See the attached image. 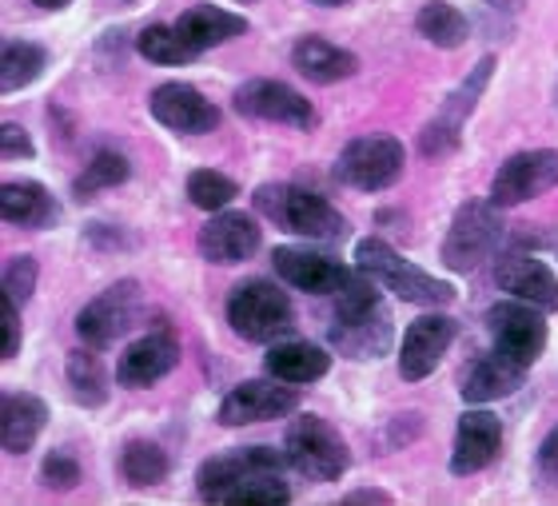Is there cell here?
I'll return each instance as SVG.
<instances>
[{
    "mask_svg": "<svg viewBox=\"0 0 558 506\" xmlns=\"http://www.w3.org/2000/svg\"><path fill=\"white\" fill-rule=\"evenodd\" d=\"M33 156H36V144L21 124L9 120V124L0 128V160H33Z\"/></svg>",
    "mask_w": 558,
    "mask_h": 506,
    "instance_id": "cell-39",
    "label": "cell"
},
{
    "mask_svg": "<svg viewBox=\"0 0 558 506\" xmlns=\"http://www.w3.org/2000/svg\"><path fill=\"white\" fill-rule=\"evenodd\" d=\"M495 284L514 300L535 303L543 311H558V276L538 255L531 252H502L495 267Z\"/></svg>",
    "mask_w": 558,
    "mask_h": 506,
    "instance_id": "cell-21",
    "label": "cell"
},
{
    "mask_svg": "<svg viewBox=\"0 0 558 506\" xmlns=\"http://www.w3.org/2000/svg\"><path fill=\"white\" fill-rule=\"evenodd\" d=\"M535 483L543 491H558V423L547 431V438L538 443L535 455Z\"/></svg>",
    "mask_w": 558,
    "mask_h": 506,
    "instance_id": "cell-38",
    "label": "cell"
},
{
    "mask_svg": "<svg viewBox=\"0 0 558 506\" xmlns=\"http://www.w3.org/2000/svg\"><path fill=\"white\" fill-rule=\"evenodd\" d=\"M148 112L156 124L172 128L180 136H204V132L220 128V108L184 81H168L160 88H151Z\"/></svg>",
    "mask_w": 558,
    "mask_h": 506,
    "instance_id": "cell-15",
    "label": "cell"
},
{
    "mask_svg": "<svg viewBox=\"0 0 558 506\" xmlns=\"http://www.w3.org/2000/svg\"><path fill=\"white\" fill-rule=\"evenodd\" d=\"M235 196H240V184H235L232 176L216 172V168H196V172L187 176V200L199 212H223Z\"/></svg>",
    "mask_w": 558,
    "mask_h": 506,
    "instance_id": "cell-34",
    "label": "cell"
},
{
    "mask_svg": "<svg viewBox=\"0 0 558 506\" xmlns=\"http://www.w3.org/2000/svg\"><path fill=\"white\" fill-rule=\"evenodd\" d=\"M235 112L252 116V120H268V124H291L300 132L315 128V108L303 93H295L283 81H247L235 88Z\"/></svg>",
    "mask_w": 558,
    "mask_h": 506,
    "instance_id": "cell-14",
    "label": "cell"
},
{
    "mask_svg": "<svg viewBox=\"0 0 558 506\" xmlns=\"http://www.w3.org/2000/svg\"><path fill=\"white\" fill-rule=\"evenodd\" d=\"M48 423V403L33 391H9L0 399V443L9 455H24L33 450Z\"/></svg>",
    "mask_w": 558,
    "mask_h": 506,
    "instance_id": "cell-24",
    "label": "cell"
},
{
    "mask_svg": "<svg viewBox=\"0 0 558 506\" xmlns=\"http://www.w3.org/2000/svg\"><path fill=\"white\" fill-rule=\"evenodd\" d=\"M271 380H283L291 387H303V383L324 380L331 371V356H327L319 344H307V339H279L268 347V359H264Z\"/></svg>",
    "mask_w": 558,
    "mask_h": 506,
    "instance_id": "cell-26",
    "label": "cell"
},
{
    "mask_svg": "<svg viewBox=\"0 0 558 506\" xmlns=\"http://www.w3.org/2000/svg\"><path fill=\"white\" fill-rule=\"evenodd\" d=\"M0 308H4V344H0V356L12 359L21 351V303L4 291V296H0Z\"/></svg>",
    "mask_w": 558,
    "mask_h": 506,
    "instance_id": "cell-40",
    "label": "cell"
},
{
    "mask_svg": "<svg viewBox=\"0 0 558 506\" xmlns=\"http://www.w3.org/2000/svg\"><path fill=\"white\" fill-rule=\"evenodd\" d=\"M271 267L276 276L295 291H307V296H324V300H336L339 291L348 288L355 272L348 264H339L336 255L315 252V248H276L271 252Z\"/></svg>",
    "mask_w": 558,
    "mask_h": 506,
    "instance_id": "cell-12",
    "label": "cell"
},
{
    "mask_svg": "<svg viewBox=\"0 0 558 506\" xmlns=\"http://www.w3.org/2000/svg\"><path fill=\"white\" fill-rule=\"evenodd\" d=\"M48 69V52L33 40H4L0 45V93H24Z\"/></svg>",
    "mask_w": 558,
    "mask_h": 506,
    "instance_id": "cell-29",
    "label": "cell"
},
{
    "mask_svg": "<svg viewBox=\"0 0 558 506\" xmlns=\"http://www.w3.org/2000/svg\"><path fill=\"white\" fill-rule=\"evenodd\" d=\"M175 363H180V339H175L172 327H156V332L140 335L120 351L117 380L129 391H144L151 383H160L163 375H172Z\"/></svg>",
    "mask_w": 558,
    "mask_h": 506,
    "instance_id": "cell-18",
    "label": "cell"
},
{
    "mask_svg": "<svg viewBox=\"0 0 558 506\" xmlns=\"http://www.w3.org/2000/svg\"><path fill=\"white\" fill-rule=\"evenodd\" d=\"M526 371L531 368H523V363H514V359H507L502 351H495L490 347L487 356H478L471 368H466V375H463V399L471 407H487V403H495V399H507V395H514L519 387H523V380H526Z\"/></svg>",
    "mask_w": 558,
    "mask_h": 506,
    "instance_id": "cell-22",
    "label": "cell"
},
{
    "mask_svg": "<svg viewBox=\"0 0 558 506\" xmlns=\"http://www.w3.org/2000/svg\"><path fill=\"white\" fill-rule=\"evenodd\" d=\"M228 327L247 344H279L295 332V308L271 279H244L228 296Z\"/></svg>",
    "mask_w": 558,
    "mask_h": 506,
    "instance_id": "cell-4",
    "label": "cell"
},
{
    "mask_svg": "<svg viewBox=\"0 0 558 506\" xmlns=\"http://www.w3.org/2000/svg\"><path fill=\"white\" fill-rule=\"evenodd\" d=\"M327 344L348 359H384L396 344V320L384 303V291L367 272L355 267V279L336 296V311L327 323Z\"/></svg>",
    "mask_w": 558,
    "mask_h": 506,
    "instance_id": "cell-1",
    "label": "cell"
},
{
    "mask_svg": "<svg viewBox=\"0 0 558 506\" xmlns=\"http://www.w3.org/2000/svg\"><path fill=\"white\" fill-rule=\"evenodd\" d=\"M175 28H180V36H184L196 52H208V48L228 45V40H235V36H244L247 16L220 9V4H192V9L175 21Z\"/></svg>",
    "mask_w": 558,
    "mask_h": 506,
    "instance_id": "cell-27",
    "label": "cell"
},
{
    "mask_svg": "<svg viewBox=\"0 0 558 506\" xmlns=\"http://www.w3.org/2000/svg\"><path fill=\"white\" fill-rule=\"evenodd\" d=\"M355 267L367 272V276L379 284L384 291L399 296L403 303H418V308H447L454 300V288L447 279L430 276L423 267H415L411 260L391 248L379 236H367V240L355 243Z\"/></svg>",
    "mask_w": 558,
    "mask_h": 506,
    "instance_id": "cell-3",
    "label": "cell"
},
{
    "mask_svg": "<svg viewBox=\"0 0 558 506\" xmlns=\"http://www.w3.org/2000/svg\"><path fill=\"white\" fill-rule=\"evenodd\" d=\"M33 4H40V9H52V12H57V9H69L72 0H33Z\"/></svg>",
    "mask_w": 558,
    "mask_h": 506,
    "instance_id": "cell-42",
    "label": "cell"
},
{
    "mask_svg": "<svg viewBox=\"0 0 558 506\" xmlns=\"http://www.w3.org/2000/svg\"><path fill=\"white\" fill-rule=\"evenodd\" d=\"M0 219L12 224V228H57L60 219V204L57 196L48 192L45 184L36 180H4L0 184Z\"/></svg>",
    "mask_w": 558,
    "mask_h": 506,
    "instance_id": "cell-23",
    "label": "cell"
},
{
    "mask_svg": "<svg viewBox=\"0 0 558 506\" xmlns=\"http://www.w3.org/2000/svg\"><path fill=\"white\" fill-rule=\"evenodd\" d=\"M132 176V164L124 152L117 148H96L88 168L76 176V184H72V196L76 200H93L96 192H108V188H120L124 180Z\"/></svg>",
    "mask_w": 558,
    "mask_h": 506,
    "instance_id": "cell-32",
    "label": "cell"
},
{
    "mask_svg": "<svg viewBox=\"0 0 558 506\" xmlns=\"http://www.w3.org/2000/svg\"><path fill=\"white\" fill-rule=\"evenodd\" d=\"M240 4H247V0H240Z\"/></svg>",
    "mask_w": 558,
    "mask_h": 506,
    "instance_id": "cell-45",
    "label": "cell"
},
{
    "mask_svg": "<svg viewBox=\"0 0 558 506\" xmlns=\"http://www.w3.org/2000/svg\"><path fill=\"white\" fill-rule=\"evenodd\" d=\"M454 332H459V327H454L451 315H439V311L418 315L408 327V335H403V344H399V375L408 383L427 380L430 371L442 363V356L451 351Z\"/></svg>",
    "mask_w": 558,
    "mask_h": 506,
    "instance_id": "cell-19",
    "label": "cell"
},
{
    "mask_svg": "<svg viewBox=\"0 0 558 506\" xmlns=\"http://www.w3.org/2000/svg\"><path fill=\"white\" fill-rule=\"evenodd\" d=\"M403 164H408V148L396 136L375 132V136L351 140L348 148L339 152L336 180L355 192H387L403 176Z\"/></svg>",
    "mask_w": 558,
    "mask_h": 506,
    "instance_id": "cell-8",
    "label": "cell"
},
{
    "mask_svg": "<svg viewBox=\"0 0 558 506\" xmlns=\"http://www.w3.org/2000/svg\"><path fill=\"white\" fill-rule=\"evenodd\" d=\"M315 4H324V9H339V4H351V0H315Z\"/></svg>",
    "mask_w": 558,
    "mask_h": 506,
    "instance_id": "cell-44",
    "label": "cell"
},
{
    "mask_svg": "<svg viewBox=\"0 0 558 506\" xmlns=\"http://www.w3.org/2000/svg\"><path fill=\"white\" fill-rule=\"evenodd\" d=\"M64 383H69V395L81 407H105L108 395H112L105 363L93 356V347L88 351H72L69 363H64Z\"/></svg>",
    "mask_w": 558,
    "mask_h": 506,
    "instance_id": "cell-30",
    "label": "cell"
},
{
    "mask_svg": "<svg viewBox=\"0 0 558 506\" xmlns=\"http://www.w3.org/2000/svg\"><path fill=\"white\" fill-rule=\"evenodd\" d=\"M547 311L535 308L526 300H502L487 311V332H490V347L502 351L507 359L523 363V368H535L543 351L550 344V327L543 320Z\"/></svg>",
    "mask_w": 558,
    "mask_h": 506,
    "instance_id": "cell-9",
    "label": "cell"
},
{
    "mask_svg": "<svg viewBox=\"0 0 558 506\" xmlns=\"http://www.w3.org/2000/svg\"><path fill=\"white\" fill-rule=\"evenodd\" d=\"M140 311V284L136 279H120L108 291H100L96 300H88L76 311V335L84 344L100 351V347H112L124 332H132Z\"/></svg>",
    "mask_w": 558,
    "mask_h": 506,
    "instance_id": "cell-11",
    "label": "cell"
},
{
    "mask_svg": "<svg viewBox=\"0 0 558 506\" xmlns=\"http://www.w3.org/2000/svg\"><path fill=\"white\" fill-rule=\"evenodd\" d=\"M291 69L312 84H339L360 72V57L324 40V36H303L300 45L291 48Z\"/></svg>",
    "mask_w": 558,
    "mask_h": 506,
    "instance_id": "cell-25",
    "label": "cell"
},
{
    "mask_svg": "<svg viewBox=\"0 0 558 506\" xmlns=\"http://www.w3.org/2000/svg\"><path fill=\"white\" fill-rule=\"evenodd\" d=\"M36 279H40V267H36L33 255H9V260H4V291H9L16 303L33 300Z\"/></svg>",
    "mask_w": 558,
    "mask_h": 506,
    "instance_id": "cell-37",
    "label": "cell"
},
{
    "mask_svg": "<svg viewBox=\"0 0 558 506\" xmlns=\"http://www.w3.org/2000/svg\"><path fill=\"white\" fill-rule=\"evenodd\" d=\"M288 467V455L276 447H235L223 450V455H211V459L199 462L196 471V491L204 503H220L232 495L235 486L252 483V479H264V474H283Z\"/></svg>",
    "mask_w": 558,
    "mask_h": 506,
    "instance_id": "cell-10",
    "label": "cell"
},
{
    "mask_svg": "<svg viewBox=\"0 0 558 506\" xmlns=\"http://www.w3.org/2000/svg\"><path fill=\"white\" fill-rule=\"evenodd\" d=\"M81 459L72 455V450H48V459L40 462V483L48 486V491H72V486L81 483Z\"/></svg>",
    "mask_w": 558,
    "mask_h": 506,
    "instance_id": "cell-36",
    "label": "cell"
},
{
    "mask_svg": "<svg viewBox=\"0 0 558 506\" xmlns=\"http://www.w3.org/2000/svg\"><path fill=\"white\" fill-rule=\"evenodd\" d=\"M550 188H558V152L531 148L502 160V168L490 180V200L499 207H514L535 196H547Z\"/></svg>",
    "mask_w": 558,
    "mask_h": 506,
    "instance_id": "cell-13",
    "label": "cell"
},
{
    "mask_svg": "<svg viewBox=\"0 0 558 506\" xmlns=\"http://www.w3.org/2000/svg\"><path fill=\"white\" fill-rule=\"evenodd\" d=\"M502 240H507V219H502V207L495 200H471L454 212L451 228H447V240H442V264L459 272V276H471L475 267H483L490 255L499 252Z\"/></svg>",
    "mask_w": 558,
    "mask_h": 506,
    "instance_id": "cell-6",
    "label": "cell"
},
{
    "mask_svg": "<svg viewBox=\"0 0 558 506\" xmlns=\"http://www.w3.org/2000/svg\"><path fill=\"white\" fill-rule=\"evenodd\" d=\"M502 450V419L487 407H471L459 414L454 426V450H451V471L454 474H478L483 467L499 459Z\"/></svg>",
    "mask_w": 558,
    "mask_h": 506,
    "instance_id": "cell-20",
    "label": "cell"
},
{
    "mask_svg": "<svg viewBox=\"0 0 558 506\" xmlns=\"http://www.w3.org/2000/svg\"><path fill=\"white\" fill-rule=\"evenodd\" d=\"M136 52L144 60H151V64H168V69H175V64H192V60L199 57L196 48L180 36L175 24H148V28L136 36Z\"/></svg>",
    "mask_w": 558,
    "mask_h": 506,
    "instance_id": "cell-33",
    "label": "cell"
},
{
    "mask_svg": "<svg viewBox=\"0 0 558 506\" xmlns=\"http://www.w3.org/2000/svg\"><path fill=\"white\" fill-rule=\"evenodd\" d=\"M283 455L288 467L312 483H336L351 467V450L336 426L319 414H295L283 431Z\"/></svg>",
    "mask_w": 558,
    "mask_h": 506,
    "instance_id": "cell-5",
    "label": "cell"
},
{
    "mask_svg": "<svg viewBox=\"0 0 558 506\" xmlns=\"http://www.w3.org/2000/svg\"><path fill=\"white\" fill-rule=\"evenodd\" d=\"M343 503H379V506H387V503H391V495H387V491H351V495H343Z\"/></svg>",
    "mask_w": 558,
    "mask_h": 506,
    "instance_id": "cell-41",
    "label": "cell"
},
{
    "mask_svg": "<svg viewBox=\"0 0 558 506\" xmlns=\"http://www.w3.org/2000/svg\"><path fill=\"white\" fill-rule=\"evenodd\" d=\"M300 407V395L295 387L283 380H247L240 387L223 395L220 403V419L223 426H247V423H271V419H283Z\"/></svg>",
    "mask_w": 558,
    "mask_h": 506,
    "instance_id": "cell-17",
    "label": "cell"
},
{
    "mask_svg": "<svg viewBox=\"0 0 558 506\" xmlns=\"http://www.w3.org/2000/svg\"><path fill=\"white\" fill-rule=\"evenodd\" d=\"M259 243H264V228L256 224V216H247V212H211V219L199 228L196 236V248L199 255L208 260V264H220V267H235L252 260L259 252Z\"/></svg>",
    "mask_w": 558,
    "mask_h": 506,
    "instance_id": "cell-16",
    "label": "cell"
},
{
    "mask_svg": "<svg viewBox=\"0 0 558 506\" xmlns=\"http://www.w3.org/2000/svg\"><path fill=\"white\" fill-rule=\"evenodd\" d=\"M256 212L271 224H279L291 236H303V240L315 243H336L348 236V219L331 200H324L312 188L300 184H259L256 196H252Z\"/></svg>",
    "mask_w": 558,
    "mask_h": 506,
    "instance_id": "cell-2",
    "label": "cell"
},
{
    "mask_svg": "<svg viewBox=\"0 0 558 506\" xmlns=\"http://www.w3.org/2000/svg\"><path fill=\"white\" fill-rule=\"evenodd\" d=\"M291 503V486L283 483V474H264L252 483L235 486L232 495L223 498V506H283Z\"/></svg>",
    "mask_w": 558,
    "mask_h": 506,
    "instance_id": "cell-35",
    "label": "cell"
},
{
    "mask_svg": "<svg viewBox=\"0 0 558 506\" xmlns=\"http://www.w3.org/2000/svg\"><path fill=\"white\" fill-rule=\"evenodd\" d=\"M415 28H418V36L430 40L435 48H463L466 36H471V21H466L454 4H447V0L423 4L415 16Z\"/></svg>",
    "mask_w": 558,
    "mask_h": 506,
    "instance_id": "cell-31",
    "label": "cell"
},
{
    "mask_svg": "<svg viewBox=\"0 0 558 506\" xmlns=\"http://www.w3.org/2000/svg\"><path fill=\"white\" fill-rule=\"evenodd\" d=\"M120 474L124 483L136 486V491H151V486H163L168 474H172V459L160 443L151 438H132L129 447L120 450Z\"/></svg>",
    "mask_w": 558,
    "mask_h": 506,
    "instance_id": "cell-28",
    "label": "cell"
},
{
    "mask_svg": "<svg viewBox=\"0 0 558 506\" xmlns=\"http://www.w3.org/2000/svg\"><path fill=\"white\" fill-rule=\"evenodd\" d=\"M490 9H519V0H490Z\"/></svg>",
    "mask_w": 558,
    "mask_h": 506,
    "instance_id": "cell-43",
    "label": "cell"
},
{
    "mask_svg": "<svg viewBox=\"0 0 558 506\" xmlns=\"http://www.w3.org/2000/svg\"><path fill=\"white\" fill-rule=\"evenodd\" d=\"M490 76H495V57H483L475 69L459 81V88L439 104V112L423 124V132H418V152H423L427 160L451 156V152L459 148L466 120H471V112H475L478 100H483V93H487Z\"/></svg>",
    "mask_w": 558,
    "mask_h": 506,
    "instance_id": "cell-7",
    "label": "cell"
}]
</instances>
